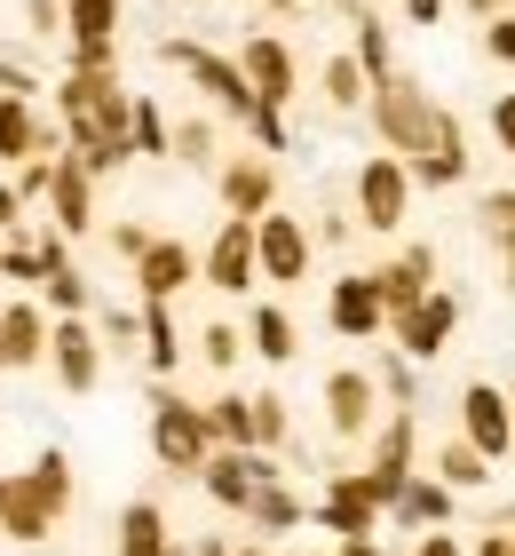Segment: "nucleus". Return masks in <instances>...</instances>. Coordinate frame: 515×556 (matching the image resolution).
Returning a JSON list of instances; mask_svg holds the SVG:
<instances>
[{
  "label": "nucleus",
  "mask_w": 515,
  "mask_h": 556,
  "mask_svg": "<svg viewBox=\"0 0 515 556\" xmlns=\"http://www.w3.org/2000/svg\"><path fill=\"white\" fill-rule=\"evenodd\" d=\"M436 96H428V80H412V72H381L373 80V96H365V119H373V136L397 151V160H421L428 151V136H436Z\"/></svg>",
  "instance_id": "obj_1"
},
{
  "label": "nucleus",
  "mask_w": 515,
  "mask_h": 556,
  "mask_svg": "<svg viewBox=\"0 0 515 556\" xmlns=\"http://www.w3.org/2000/svg\"><path fill=\"white\" fill-rule=\"evenodd\" d=\"M159 56L175 64V72H183V80L206 96V104H215V112H230V119H239V128H254V112H262V104H254V88H246V72L239 64H230V56H215V48H206V40H159Z\"/></svg>",
  "instance_id": "obj_2"
},
{
  "label": "nucleus",
  "mask_w": 515,
  "mask_h": 556,
  "mask_svg": "<svg viewBox=\"0 0 515 556\" xmlns=\"http://www.w3.org/2000/svg\"><path fill=\"white\" fill-rule=\"evenodd\" d=\"M151 453H159V469H175V477H198V469H206V453H215L206 406H191V397L159 390V397H151Z\"/></svg>",
  "instance_id": "obj_3"
},
{
  "label": "nucleus",
  "mask_w": 515,
  "mask_h": 556,
  "mask_svg": "<svg viewBox=\"0 0 515 556\" xmlns=\"http://www.w3.org/2000/svg\"><path fill=\"white\" fill-rule=\"evenodd\" d=\"M357 215L349 223H365L373 239H397L404 231V215H412V167L397 160V151H373L365 167H357Z\"/></svg>",
  "instance_id": "obj_4"
},
{
  "label": "nucleus",
  "mask_w": 515,
  "mask_h": 556,
  "mask_svg": "<svg viewBox=\"0 0 515 556\" xmlns=\"http://www.w3.org/2000/svg\"><path fill=\"white\" fill-rule=\"evenodd\" d=\"M309 263H318V239H309L301 215H254V278H270V287H301Z\"/></svg>",
  "instance_id": "obj_5"
},
{
  "label": "nucleus",
  "mask_w": 515,
  "mask_h": 556,
  "mask_svg": "<svg viewBox=\"0 0 515 556\" xmlns=\"http://www.w3.org/2000/svg\"><path fill=\"white\" fill-rule=\"evenodd\" d=\"M452 334H460V294H445V287H428L421 302H404V311L389 318V342L404 350L412 366L445 358V350H452Z\"/></svg>",
  "instance_id": "obj_6"
},
{
  "label": "nucleus",
  "mask_w": 515,
  "mask_h": 556,
  "mask_svg": "<svg viewBox=\"0 0 515 556\" xmlns=\"http://www.w3.org/2000/svg\"><path fill=\"white\" fill-rule=\"evenodd\" d=\"M460 438H468L484 462H507V445H515V397L492 382V374H476L468 390H460Z\"/></svg>",
  "instance_id": "obj_7"
},
{
  "label": "nucleus",
  "mask_w": 515,
  "mask_h": 556,
  "mask_svg": "<svg viewBox=\"0 0 515 556\" xmlns=\"http://www.w3.org/2000/svg\"><path fill=\"white\" fill-rule=\"evenodd\" d=\"M48 374H56V390L64 397H88L103 382V334L88 318H48Z\"/></svg>",
  "instance_id": "obj_8"
},
{
  "label": "nucleus",
  "mask_w": 515,
  "mask_h": 556,
  "mask_svg": "<svg viewBox=\"0 0 515 556\" xmlns=\"http://www.w3.org/2000/svg\"><path fill=\"white\" fill-rule=\"evenodd\" d=\"M246 72V88H254V104H270V112H286L294 96H301V64H294V48L278 40V33H246L239 40V56H230Z\"/></svg>",
  "instance_id": "obj_9"
},
{
  "label": "nucleus",
  "mask_w": 515,
  "mask_h": 556,
  "mask_svg": "<svg viewBox=\"0 0 515 556\" xmlns=\"http://www.w3.org/2000/svg\"><path fill=\"white\" fill-rule=\"evenodd\" d=\"M373 421H381V382H373V366H333V374H325V429H333L342 445H365Z\"/></svg>",
  "instance_id": "obj_10"
},
{
  "label": "nucleus",
  "mask_w": 515,
  "mask_h": 556,
  "mask_svg": "<svg viewBox=\"0 0 515 556\" xmlns=\"http://www.w3.org/2000/svg\"><path fill=\"white\" fill-rule=\"evenodd\" d=\"M198 278H206L215 294H246V287H262V278H254V215H222L215 247L198 255Z\"/></svg>",
  "instance_id": "obj_11"
},
{
  "label": "nucleus",
  "mask_w": 515,
  "mask_h": 556,
  "mask_svg": "<svg viewBox=\"0 0 515 556\" xmlns=\"http://www.w3.org/2000/svg\"><path fill=\"white\" fill-rule=\"evenodd\" d=\"M325 318H333V334H342V342H381V334H389V311H381V294H373V270L333 278Z\"/></svg>",
  "instance_id": "obj_12"
},
{
  "label": "nucleus",
  "mask_w": 515,
  "mask_h": 556,
  "mask_svg": "<svg viewBox=\"0 0 515 556\" xmlns=\"http://www.w3.org/2000/svg\"><path fill=\"white\" fill-rule=\"evenodd\" d=\"M412 167V191H452V184H468V167H476V151H468V128H460L452 112H436V136L421 160H404Z\"/></svg>",
  "instance_id": "obj_13"
},
{
  "label": "nucleus",
  "mask_w": 515,
  "mask_h": 556,
  "mask_svg": "<svg viewBox=\"0 0 515 556\" xmlns=\"http://www.w3.org/2000/svg\"><path fill=\"white\" fill-rule=\"evenodd\" d=\"M215 191H222L230 215H270V207H278V167H270V151L215 160Z\"/></svg>",
  "instance_id": "obj_14"
},
{
  "label": "nucleus",
  "mask_w": 515,
  "mask_h": 556,
  "mask_svg": "<svg viewBox=\"0 0 515 556\" xmlns=\"http://www.w3.org/2000/svg\"><path fill=\"white\" fill-rule=\"evenodd\" d=\"M48 215H56L64 239H88V231H95V175L72 160V151H56V175H48Z\"/></svg>",
  "instance_id": "obj_15"
},
{
  "label": "nucleus",
  "mask_w": 515,
  "mask_h": 556,
  "mask_svg": "<svg viewBox=\"0 0 515 556\" xmlns=\"http://www.w3.org/2000/svg\"><path fill=\"white\" fill-rule=\"evenodd\" d=\"M136 287H143V302H175L183 287H198V255L183 239H151L136 255Z\"/></svg>",
  "instance_id": "obj_16"
},
{
  "label": "nucleus",
  "mask_w": 515,
  "mask_h": 556,
  "mask_svg": "<svg viewBox=\"0 0 515 556\" xmlns=\"http://www.w3.org/2000/svg\"><path fill=\"white\" fill-rule=\"evenodd\" d=\"M428 287H436V247H428V239H412L397 263L373 270V294H381V311H389V318L404 311V302H421Z\"/></svg>",
  "instance_id": "obj_17"
},
{
  "label": "nucleus",
  "mask_w": 515,
  "mask_h": 556,
  "mask_svg": "<svg viewBox=\"0 0 515 556\" xmlns=\"http://www.w3.org/2000/svg\"><path fill=\"white\" fill-rule=\"evenodd\" d=\"M318 525H325V533H342V541H357V533H373V525H381V509H373V493H365V477H357V469H333V485L318 501Z\"/></svg>",
  "instance_id": "obj_18"
},
{
  "label": "nucleus",
  "mask_w": 515,
  "mask_h": 556,
  "mask_svg": "<svg viewBox=\"0 0 515 556\" xmlns=\"http://www.w3.org/2000/svg\"><path fill=\"white\" fill-rule=\"evenodd\" d=\"M452 509H460V493H452V485H436L428 469H412L404 485H397V501H389L381 517H397L404 533H428V525H452Z\"/></svg>",
  "instance_id": "obj_19"
},
{
  "label": "nucleus",
  "mask_w": 515,
  "mask_h": 556,
  "mask_svg": "<svg viewBox=\"0 0 515 556\" xmlns=\"http://www.w3.org/2000/svg\"><path fill=\"white\" fill-rule=\"evenodd\" d=\"M40 358H48V311L40 302H9L0 311V374L40 366Z\"/></svg>",
  "instance_id": "obj_20"
},
{
  "label": "nucleus",
  "mask_w": 515,
  "mask_h": 556,
  "mask_svg": "<svg viewBox=\"0 0 515 556\" xmlns=\"http://www.w3.org/2000/svg\"><path fill=\"white\" fill-rule=\"evenodd\" d=\"M0 533L9 541H48L56 533V509L40 501L33 477H0Z\"/></svg>",
  "instance_id": "obj_21"
},
{
  "label": "nucleus",
  "mask_w": 515,
  "mask_h": 556,
  "mask_svg": "<svg viewBox=\"0 0 515 556\" xmlns=\"http://www.w3.org/2000/svg\"><path fill=\"white\" fill-rule=\"evenodd\" d=\"M112 556H175V525H167L159 501H127V509H119Z\"/></svg>",
  "instance_id": "obj_22"
},
{
  "label": "nucleus",
  "mask_w": 515,
  "mask_h": 556,
  "mask_svg": "<svg viewBox=\"0 0 515 556\" xmlns=\"http://www.w3.org/2000/svg\"><path fill=\"white\" fill-rule=\"evenodd\" d=\"M246 350H254V358H270V366H294V358H301V326L278 311V302H254V318H246Z\"/></svg>",
  "instance_id": "obj_23"
},
{
  "label": "nucleus",
  "mask_w": 515,
  "mask_h": 556,
  "mask_svg": "<svg viewBox=\"0 0 515 556\" xmlns=\"http://www.w3.org/2000/svg\"><path fill=\"white\" fill-rule=\"evenodd\" d=\"M318 96H325L342 119H357V112H365V96H373V80H365V64H357L349 48H333L325 72H318Z\"/></svg>",
  "instance_id": "obj_24"
},
{
  "label": "nucleus",
  "mask_w": 515,
  "mask_h": 556,
  "mask_svg": "<svg viewBox=\"0 0 515 556\" xmlns=\"http://www.w3.org/2000/svg\"><path fill=\"white\" fill-rule=\"evenodd\" d=\"M436 485H452V493H484V485H492V462H484V453L468 445V438H445V445H436Z\"/></svg>",
  "instance_id": "obj_25"
},
{
  "label": "nucleus",
  "mask_w": 515,
  "mask_h": 556,
  "mask_svg": "<svg viewBox=\"0 0 515 556\" xmlns=\"http://www.w3.org/2000/svg\"><path fill=\"white\" fill-rule=\"evenodd\" d=\"M143 366L151 374H175V366H183V342H175V311H167V302H143Z\"/></svg>",
  "instance_id": "obj_26"
},
{
  "label": "nucleus",
  "mask_w": 515,
  "mask_h": 556,
  "mask_svg": "<svg viewBox=\"0 0 515 556\" xmlns=\"http://www.w3.org/2000/svg\"><path fill=\"white\" fill-rule=\"evenodd\" d=\"M206 429H215V445L254 453V406H246V390H222L215 406H206Z\"/></svg>",
  "instance_id": "obj_27"
},
{
  "label": "nucleus",
  "mask_w": 515,
  "mask_h": 556,
  "mask_svg": "<svg viewBox=\"0 0 515 556\" xmlns=\"http://www.w3.org/2000/svg\"><path fill=\"white\" fill-rule=\"evenodd\" d=\"M127 151L136 160H167V112L151 96H127Z\"/></svg>",
  "instance_id": "obj_28"
},
{
  "label": "nucleus",
  "mask_w": 515,
  "mask_h": 556,
  "mask_svg": "<svg viewBox=\"0 0 515 556\" xmlns=\"http://www.w3.org/2000/svg\"><path fill=\"white\" fill-rule=\"evenodd\" d=\"M476 223H484V239L500 247V270H507V294H515V191H492L476 207Z\"/></svg>",
  "instance_id": "obj_29"
},
{
  "label": "nucleus",
  "mask_w": 515,
  "mask_h": 556,
  "mask_svg": "<svg viewBox=\"0 0 515 556\" xmlns=\"http://www.w3.org/2000/svg\"><path fill=\"white\" fill-rule=\"evenodd\" d=\"M64 40H119V0H64Z\"/></svg>",
  "instance_id": "obj_30"
},
{
  "label": "nucleus",
  "mask_w": 515,
  "mask_h": 556,
  "mask_svg": "<svg viewBox=\"0 0 515 556\" xmlns=\"http://www.w3.org/2000/svg\"><path fill=\"white\" fill-rule=\"evenodd\" d=\"M40 294H48V311H56V318H88V278L80 270H72V263H56V270H40Z\"/></svg>",
  "instance_id": "obj_31"
},
{
  "label": "nucleus",
  "mask_w": 515,
  "mask_h": 556,
  "mask_svg": "<svg viewBox=\"0 0 515 556\" xmlns=\"http://www.w3.org/2000/svg\"><path fill=\"white\" fill-rule=\"evenodd\" d=\"M246 517L262 525V533H294V525H301L309 509H301V501H294L286 485H254V501H246Z\"/></svg>",
  "instance_id": "obj_32"
},
{
  "label": "nucleus",
  "mask_w": 515,
  "mask_h": 556,
  "mask_svg": "<svg viewBox=\"0 0 515 556\" xmlns=\"http://www.w3.org/2000/svg\"><path fill=\"white\" fill-rule=\"evenodd\" d=\"M24 477H33V485H40V501H48V509H56V517L72 509V453H64V445H48V453H40V462L24 469Z\"/></svg>",
  "instance_id": "obj_33"
},
{
  "label": "nucleus",
  "mask_w": 515,
  "mask_h": 556,
  "mask_svg": "<svg viewBox=\"0 0 515 556\" xmlns=\"http://www.w3.org/2000/svg\"><path fill=\"white\" fill-rule=\"evenodd\" d=\"M349 56L365 64V80H381V72H397V56H389V24H381L373 9L357 16V40H349Z\"/></svg>",
  "instance_id": "obj_34"
},
{
  "label": "nucleus",
  "mask_w": 515,
  "mask_h": 556,
  "mask_svg": "<svg viewBox=\"0 0 515 556\" xmlns=\"http://www.w3.org/2000/svg\"><path fill=\"white\" fill-rule=\"evenodd\" d=\"M167 160H183V167H215L222 151H215V128L206 119H183V128H167Z\"/></svg>",
  "instance_id": "obj_35"
},
{
  "label": "nucleus",
  "mask_w": 515,
  "mask_h": 556,
  "mask_svg": "<svg viewBox=\"0 0 515 556\" xmlns=\"http://www.w3.org/2000/svg\"><path fill=\"white\" fill-rule=\"evenodd\" d=\"M246 406H254V453H270V445H286V397H278V390H254L246 397Z\"/></svg>",
  "instance_id": "obj_36"
},
{
  "label": "nucleus",
  "mask_w": 515,
  "mask_h": 556,
  "mask_svg": "<svg viewBox=\"0 0 515 556\" xmlns=\"http://www.w3.org/2000/svg\"><path fill=\"white\" fill-rule=\"evenodd\" d=\"M198 358L215 366V374H230V366L246 358V334H239V326H222V318H215V326H198Z\"/></svg>",
  "instance_id": "obj_37"
},
{
  "label": "nucleus",
  "mask_w": 515,
  "mask_h": 556,
  "mask_svg": "<svg viewBox=\"0 0 515 556\" xmlns=\"http://www.w3.org/2000/svg\"><path fill=\"white\" fill-rule=\"evenodd\" d=\"M373 382H381V397H389V406H412V397H421V382H412V358H404V350L373 366Z\"/></svg>",
  "instance_id": "obj_38"
},
{
  "label": "nucleus",
  "mask_w": 515,
  "mask_h": 556,
  "mask_svg": "<svg viewBox=\"0 0 515 556\" xmlns=\"http://www.w3.org/2000/svg\"><path fill=\"white\" fill-rule=\"evenodd\" d=\"M48 175H56V151H33V160H24L9 184H16V199L24 207H33V199H48Z\"/></svg>",
  "instance_id": "obj_39"
},
{
  "label": "nucleus",
  "mask_w": 515,
  "mask_h": 556,
  "mask_svg": "<svg viewBox=\"0 0 515 556\" xmlns=\"http://www.w3.org/2000/svg\"><path fill=\"white\" fill-rule=\"evenodd\" d=\"M72 72H119V40H72Z\"/></svg>",
  "instance_id": "obj_40"
},
{
  "label": "nucleus",
  "mask_w": 515,
  "mask_h": 556,
  "mask_svg": "<svg viewBox=\"0 0 515 556\" xmlns=\"http://www.w3.org/2000/svg\"><path fill=\"white\" fill-rule=\"evenodd\" d=\"M484 56L515 72V16H492V24H484Z\"/></svg>",
  "instance_id": "obj_41"
},
{
  "label": "nucleus",
  "mask_w": 515,
  "mask_h": 556,
  "mask_svg": "<svg viewBox=\"0 0 515 556\" xmlns=\"http://www.w3.org/2000/svg\"><path fill=\"white\" fill-rule=\"evenodd\" d=\"M492 143L515 160V88H500V96H492Z\"/></svg>",
  "instance_id": "obj_42"
},
{
  "label": "nucleus",
  "mask_w": 515,
  "mask_h": 556,
  "mask_svg": "<svg viewBox=\"0 0 515 556\" xmlns=\"http://www.w3.org/2000/svg\"><path fill=\"white\" fill-rule=\"evenodd\" d=\"M24 24H33L40 40H56L64 33V0H24Z\"/></svg>",
  "instance_id": "obj_43"
},
{
  "label": "nucleus",
  "mask_w": 515,
  "mask_h": 556,
  "mask_svg": "<svg viewBox=\"0 0 515 556\" xmlns=\"http://www.w3.org/2000/svg\"><path fill=\"white\" fill-rule=\"evenodd\" d=\"M404 556H468V548H460V533H445V525H428V533L412 541Z\"/></svg>",
  "instance_id": "obj_44"
},
{
  "label": "nucleus",
  "mask_w": 515,
  "mask_h": 556,
  "mask_svg": "<svg viewBox=\"0 0 515 556\" xmlns=\"http://www.w3.org/2000/svg\"><path fill=\"white\" fill-rule=\"evenodd\" d=\"M143 247H151V231H143V223H112V255H127V263H136Z\"/></svg>",
  "instance_id": "obj_45"
},
{
  "label": "nucleus",
  "mask_w": 515,
  "mask_h": 556,
  "mask_svg": "<svg viewBox=\"0 0 515 556\" xmlns=\"http://www.w3.org/2000/svg\"><path fill=\"white\" fill-rule=\"evenodd\" d=\"M445 9H452V0H404V24H421V33H436V24H445Z\"/></svg>",
  "instance_id": "obj_46"
},
{
  "label": "nucleus",
  "mask_w": 515,
  "mask_h": 556,
  "mask_svg": "<svg viewBox=\"0 0 515 556\" xmlns=\"http://www.w3.org/2000/svg\"><path fill=\"white\" fill-rule=\"evenodd\" d=\"M0 96H24V104H33V96H40V80H33L24 64H0Z\"/></svg>",
  "instance_id": "obj_47"
},
{
  "label": "nucleus",
  "mask_w": 515,
  "mask_h": 556,
  "mask_svg": "<svg viewBox=\"0 0 515 556\" xmlns=\"http://www.w3.org/2000/svg\"><path fill=\"white\" fill-rule=\"evenodd\" d=\"M103 334H112V342H143V311H112V318H103Z\"/></svg>",
  "instance_id": "obj_48"
},
{
  "label": "nucleus",
  "mask_w": 515,
  "mask_h": 556,
  "mask_svg": "<svg viewBox=\"0 0 515 556\" xmlns=\"http://www.w3.org/2000/svg\"><path fill=\"white\" fill-rule=\"evenodd\" d=\"M333 556H404V548H381L373 533H357V541H342V548H333Z\"/></svg>",
  "instance_id": "obj_49"
},
{
  "label": "nucleus",
  "mask_w": 515,
  "mask_h": 556,
  "mask_svg": "<svg viewBox=\"0 0 515 556\" xmlns=\"http://www.w3.org/2000/svg\"><path fill=\"white\" fill-rule=\"evenodd\" d=\"M24 223V199H16V184H0V231H16Z\"/></svg>",
  "instance_id": "obj_50"
},
{
  "label": "nucleus",
  "mask_w": 515,
  "mask_h": 556,
  "mask_svg": "<svg viewBox=\"0 0 515 556\" xmlns=\"http://www.w3.org/2000/svg\"><path fill=\"white\" fill-rule=\"evenodd\" d=\"M468 556H515V533H484V541H476Z\"/></svg>",
  "instance_id": "obj_51"
},
{
  "label": "nucleus",
  "mask_w": 515,
  "mask_h": 556,
  "mask_svg": "<svg viewBox=\"0 0 515 556\" xmlns=\"http://www.w3.org/2000/svg\"><path fill=\"white\" fill-rule=\"evenodd\" d=\"M460 9H468L476 24H492V16H507V0H460Z\"/></svg>",
  "instance_id": "obj_52"
},
{
  "label": "nucleus",
  "mask_w": 515,
  "mask_h": 556,
  "mask_svg": "<svg viewBox=\"0 0 515 556\" xmlns=\"http://www.w3.org/2000/svg\"><path fill=\"white\" fill-rule=\"evenodd\" d=\"M230 556H270V548H230Z\"/></svg>",
  "instance_id": "obj_53"
},
{
  "label": "nucleus",
  "mask_w": 515,
  "mask_h": 556,
  "mask_svg": "<svg viewBox=\"0 0 515 556\" xmlns=\"http://www.w3.org/2000/svg\"><path fill=\"white\" fill-rule=\"evenodd\" d=\"M507 397H515V390H507ZM507 462H515V445H507Z\"/></svg>",
  "instance_id": "obj_54"
},
{
  "label": "nucleus",
  "mask_w": 515,
  "mask_h": 556,
  "mask_svg": "<svg viewBox=\"0 0 515 556\" xmlns=\"http://www.w3.org/2000/svg\"><path fill=\"white\" fill-rule=\"evenodd\" d=\"M286 9H301V0H286Z\"/></svg>",
  "instance_id": "obj_55"
},
{
  "label": "nucleus",
  "mask_w": 515,
  "mask_h": 556,
  "mask_svg": "<svg viewBox=\"0 0 515 556\" xmlns=\"http://www.w3.org/2000/svg\"><path fill=\"white\" fill-rule=\"evenodd\" d=\"M278 9H286V0H278Z\"/></svg>",
  "instance_id": "obj_56"
}]
</instances>
